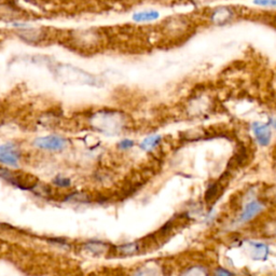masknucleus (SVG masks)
Here are the masks:
<instances>
[{
  "label": "nucleus",
  "instance_id": "nucleus-13",
  "mask_svg": "<svg viewBox=\"0 0 276 276\" xmlns=\"http://www.w3.org/2000/svg\"><path fill=\"white\" fill-rule=\"evenodd\" d=\"M159 19H160V12L153 9L138 11L132 15V20L135 23H150Z\"/></svg>",
  "mask_w": 276,
  "mask_h": 276
},
{
  "label": "nucleus",
  "instance_id": "nucleus-10",
  "mask_svg": "<svg viewBox=\"0 0 276 276\" xmlns=\"http://www.w3.org/2000/svg\"><path fill=\"white\" fill-rule=\"evenodd\" d=\"M235 12L231 7H218L210 14V21L215 25H224L233 21Z\"/></svg>",
  "mask_w": 276,
  "mask_h": 276
},
{
  "label": "nucleus",
  "instance_id": "nucleus-23",
  "mask_svg": "<svg viewBox=\"0 0 276 276\" xmlns=\"http://www.w3.org/2000/svg\"><path fill=\"white\" fill-rule=\"evenodd\" d=\"M136 276H159L154 271H140Z\"/></svg>",
  "mask_w": 276,
  "mask_h": 276
},
{
  "label": "nucleus",
  "instance_id": "nucleus-5",
  "mask_svg": "<svg viewBox=\"0 0 276 276\" xmlns=\"http://www.w3.org/2000/svg\"><path fill=\"white\" fill-rule=\"evenodd\" d=\"M22 160L20 146L12 141L0 145V164L7 166L19 167Z\"/></svg>",
  "mask_w": 276,
  "mask_h": 276
},
{
  "label": "nucleus",
  "instance_id": "nucleus-7",
  "mask_svg": "<svg viewBox=\"0 0 276 276\" xmlns=\"http://www.w3.org/2000/svg\"><path fill=\"white\" fill-rule=\"evenodd\" d=\"M15 36H18L24 43L29 45H39L48 39V29L45 27L27 26L15 29Z\"/></svg>",
  "mask_w": 276,
  "mask_h": 276
},
{
  "label": "nucleus",
  "instance_id": "nucleus-6",
  "mask_svg": "<svg viewBox=\"0 0 276 276\" xmlns=\"http://www.w3.org/2000/svg\"><path fill=\"white\" fill-rule=\"evenodd\" d=\"M189 26L188 21L182 16H172L162 24V31L171 39L182 37L187 32Z\"/></svg>",
  "mask_w": 276,
  "mask_h": 276
},
{
  "label": "nucleus",
  "instance_id": "nucleus-24",
  "mask_svg": "<svg viewBox=\"0 0 276 276\" xmlns=\"http://www.w3.org/2000/svg\"><path fill=\"white\" fill-rule=\"evenodd\" d=\"M269 124H270L271 128H273L274 130H276V118H271Z\"/></svg>",
  "mask_w": 276,
  "mask_h": 276
},
{
  "label": "nucleus",
  "instance_id": "nucleus-3",
  "mask_svg": "<svg viewBox=\"0 0 276 276\" xmlns=\"http://www.w3.org/2000/svg\"><path fill=\"white\" fill-rule=\"evenodd\" d=\"M32 147L48 152H62L69 146V140L60 134L39 136L31 141Z\"/></svg>",
  "mask_w": 276,
  "mask_h": 276
},
{
  "label": "nucleus",
  "instance_id": "nucleus-21",
  "mask_svg": "<svg viewBox=\"0 0 276 276\" xmlns=\"http://www.w3.org/2000/svg\"><path fill=\"white\" fill-rule=\"evenodd\" d=\"M254 4L263 8H275L276 0H254Z\"/></svg>",
  "mask_w": 276,
  "mask_h": 276
},
{
  "label": "nucleus",
  "instance_id": "nucleus-8",
  "mask_svg": "<svg viewBox=\"0 0 276 276\" xmlns=\"http://www.w3.org/2000/svg\"><path fill=\"white\" fill-rule=\"evenodd\" d=\"M25 18H26V14L18 6L12 4H0V21L13 24L15 22H21Z\"/></svg>",
  "mask_w": 276,
  "mask_h": 276
},
{
  "label": "nucleus",
  "instance_id": "nucleus-16",
  "mask_svg": "<svg viewBox=\"0 0 276 276\" xmlns=\"http://www.w3.org/2000/svg\"><path fill=\"white\" fill-rule=\"evenodd\" d=\"M116 250H118V253L122 256H132V255H135L136 253H138L139 247H138V243L134 242V243L122 244V245L116 247Z\"/></svg>",
  "mask_w": 276,
  "mask_h": 276
},
{
  "label": "nucleus",
  "instance_id": "nucleus-17",
  "mask_svg": "<svg viewBox=\"0 0 276 276\" xmlns=\"http://www.w3.org/2000/svg\"><path fill=\"white\" fill-rule=\"evenodd\" d=\"M135 145H136L135 140L132 139V138H129V137H125V138L119 140L118 144L115 145V147H116V149L120 150V151H129V150L135 147Z\"/></svg>",
  "mask_w": 276,
  "mask_h": 276
},
{
  "label": "nucleus",
  "instance_id": "nucleus-22",
  "mask_svg": "<svg viewBox=\"0 0 276 276\" xmlns=\"http://www.w3.org/2000/svg\"><path fill=\"white\" fill-rule=\"evenodd\" d=\"M216 276H232V274L227 271V270H224V269H218L216 271Z\"/></svg>",
  "mask_w": 276,
  "mask_h": 276
},
{
  "label": "nucleus",
  "instance_id": "nucleus-20",
  "mask_svg": "<svg viewBox=\"0 0 276 276\" xmlns=\"http://www.w3.org/2000/svg\"><path fill=\"white\" fill-rule=\"evenodd\" d=\"M53 183L58 188H69L71 186V179L60 175L53 179Z\"/></svg>",
  "mask_w": 276,
  "mask_h": 276
},
{
  "label": "nucleus",
  "instance_id": "nucleus-1",
  "mask_svg": "<svg viewBox=\"0 0 276 276\" xmlns=\"http://www.w3.org/2000/svg\"><path fill=\"white\" fill-rule=\"evenodd\" d=\"M87 123L92 131L106 136H119L131 127L130 116L113 108H100L87 116Z\"/></svg>",
  "mask_w": 276,
  "mask_h": 276
},
{
  "label": "nucleus",
  "instance_id": "nucleus-11",
  "mask_svg": "<svg viewBox=\"0 0 276 276\" xmlns=\"http://www.w3.org/2000/svg\"><path fill=\"white\" fill-rule=\"evenodd\" d=\"M262 205L260 202H258V201H252V202H249L245 208L244 212L242 213V215L240 216V222H246L250 219H253L256 215H258L262 211Z\"/></svg>",
  "mask_w": 276,
  "mask_h": 276
},
{
  "label": "nucleus",
  "instance_id": "nucleus-9",
  "mask_svg": "<svg viewBox=\"0 0 276 276\" xmlns=\"http://www.w3.org/2000/svg\"><path fill=\"white\" fill-rule=\"evenodd\" d=\"M270 128V124L264 122H254L252 124V131L257 143L262 147H265L271 143L272 132Z\"/></svg>",
  "mask_w": 276,
  "mask_h": 276
},
{
  "label": "nucleus",
  "instance_id": "nucleus-19",
  "mask_svg": "<svg viewBox=\"0 0 276 276\" xmlns=\"http://www.w3.org/2000/svg\"><path fill=\"white\" fill-rule=\"evenodd\" d=\"M64 201L65 202H86V201H88V195L82 193V192H74V193L66 196Z\"/></svg>",
  "mask_w": 276,
  "mask_h": 276
},
{
  "label": "nucleus",
  "instance_id": "nucleus-2",
  "mask_svg": "<svg viewBox=\"0 0 276 276\" xmlns=\"http://www.w3.org/2000/svg\"><path fill=\"white\" fill-rule=\"evenodd\" d=\"M67 41L74 50L82 53H92L103 46L104 37L96 29H80L71 31Z\"/></svg>",
  "mask_w": 276,
  "mask_h": 276
},
{
  "label": "nucleus",
  "instance_id": "nucleus-18",
  "mask_svg": "<svg viewBox=\"0 0 276 276\" xmlns=\"http://www.w3.org/2000/svg\"><path fill=\"white\" fill-rule=\"evenodd\" d=\"M181 276H207L206 271L203 269V267L200 266H192L189 267L188 270H186L181 274Z\"/></svg>",
  "mask_w": 276,
  "mask_h": 276
},
{
  "label": "nucleus",
  "instance_id": "nucleus-4",
  "mask_svg": "<svg viewBox=\"0 0 276 276\" xmlns=\"http://www.w3.org/2000/svg\"><path fill=\"white\" fill-rule=\"evenodd\" d=\"M56 76L63 81H68L71 83H87V85H93L96 82L94 76L83 71L69 65H61L56 67Z\"/></svg>",
  "mask_w": 276,
  "mask_h": 276
},
{
  "label": "nucleus",
  "instance_id": "nucleus-12",
  "mask_svg": "<svg viewBox=\"0 0 276 276\" xmlns=\"http://www.w3.org/2000/svg\"><path fill=\"white\" fill-rule=\"evenodd\" d=\"M162 140H163L162 135H160V134H153V135H149L145 137L138 144V146L141 150H143V151L150 152V151H153L154 149H156L159 146H160Z\"/></svg>",
  "mask_w": 276,
  "mask_h": 276
},
{
  "label": "nucleus",
  "instance_id": "nucleus-15",
  "mask_svg": "<svg viewBox=\"0 0 276 276\" xmlns=\"http://www.w3.org/2000/svg\"><path fill=\"white\" fill-rule=\"evenodd\" d=\"M85 248L87 250H89V252H91V253L100 255V254H103V253L106 252L107 248H108V245L106 243H103V242L91 241V242H88V243L85 244Z\"/></svg>",
  "mask_w": 276,
  "mask_h": 276
},
{
  "label": "nucleus",
  "instance_id": "nucleus-14",
  "mask_svg": "<svg viewBox=\"0 0 276 276\" xmlns=\"http://www.w3.org/2000/svg\"><path fill=\"white\" fill-rule=\"evenodd\" d=\"M250 257L254 260H265L269 255V248L266 245L261 243H250Z\"/></svg>",
  "mask_w": 276,
  "mask_h": 276
}]
</instances>
